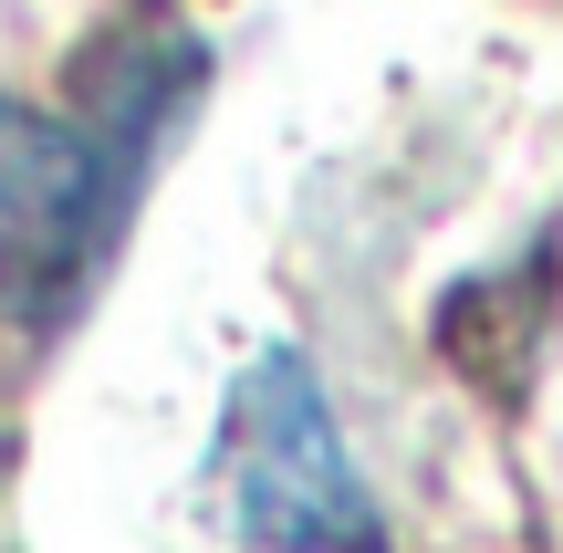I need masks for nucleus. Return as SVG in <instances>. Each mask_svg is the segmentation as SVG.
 Wrapping results in <instances>:
<instances>
[{"mask_svg": "<svg viewBox=\"0 0 563 553\" xmlns=\"http://www.w3.org/2000/svg\"><path fill=\"white\" fill-rule=\"evenodd\" d=\"M199 84V42L178 21H136L104 32L84 104H32L0 95V313L11 324H53L84 303L125 230V188L157 125Z\"/></svg>", "mask_w": 563, "mask_h": 553, "instance_id": "f257e3e1", "label": "nucleus"}, {"mask_svg": "<svg viewBox=\"0 0 563 553\" xmlns=\"http://www.w3.org/2000/svg\"><path fill=\"white\" fill-rule=\"evenodd\" d=\"M209 480H220V512L251 553H386L376 491H365L355 450L334 429V397H323L313 355L292 345L241 366Z\"/></svg>", "mask_w": 563, "mask_h": 553, "instance_id": "f03ea898", "label": "nucleus"}]
</instances>
